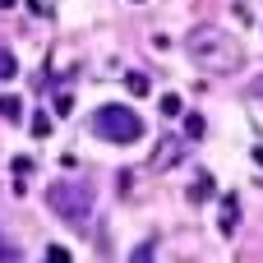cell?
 I'll list each match as a JSON object with an SVG mask.
<instances>
[{"instance_id": "7", "label": "cell", "mask_w": 263, "mask_h": 263, "mask_svg": "<svg viewBox=\"0 0 263 263\" xmlns=\"http://www.w3.org/2000/svg\"><path fill=\"white\" fill-rule=\"evenodd\" d=\"M14 74H18V60H14V51H9V46H0V83H9Z\"/></svg>"}, {"instance_id": "6", "label": "cell", "mask_w": 263, "mask_h": 263, "mask_svg": "<svg viewBox=\"0 0 263 263\" xmlns=\"http://www.w3.org/2000/svg\"><path fill=\"white\" fill-rule=\"evenodd\" d=\"M0 116H5V120H23V102L9 97V92H0Z\"/></svg>"}, {"instance_id": "3", "label": "cell", "mask_w": 263, "mask_h": 263, "mask_svg": "<svg viewBox=\"0 0 263 263\" xmlns=\"http://www.w3.org/2000/svg\"><path fill=\"white\" fill-rule=\"evenodd\" d=\"M46 203H51L65 222L83 227V222H88V213H92V190H83V185H74V180H60V185H51Z\"/></svg>"}, {"instance_id": "8", "label": "cell", "mask_w": 263, "mask_h": 263, "mask_svg": "<svg viewBox=\"0 0 263 263\" xmlns=\"http://www.w3.org/2000/svg\"><path fill=\"white\" fill-rule=\"evenodd\" d=\"M203 199H213V176H199L190 190V203H203Z\"/></svg>"}, {"instance_id": "17", "label": "cell", "mask_w": 263, "mask_h": 263, "mask_svg": "<svg viewBox=\"0 0 263 263\" xmlns=\"http://www.w3.org/2000/svg\"><path fill=\"white\" fill-rule=\"evenodd\" d=\"M254 162H259V166H263V148H254Z\"/></svg>"}, {"instance_id": "20", "label": "cell", "mask_w": 263, "mask_h": 263, "mask_svg": "<svg viewBox=\"0 0 263 263\" xmlns=\"http://www.w3.org/2000/svg\"><path fill=\"white\" fill-rule=\"evenodd\" d=\"M42 263H46V259H42Z\"/></svg>"}, {"instance_id": "12", "label": "cell", "mask_w": 263, "mask_h": 263, "mask_svg": "<svg viewBox=\"0 0 263 263\" xmlns=\"http://www.w3.org/2000/svg\"><path fill=\"white\" fill-rule=\"evenodd\" d=\"M32 134L46 139V134H51V116H32Z\"/></svg>"}, {"instance_id": "15", "label": "cell", "mask_w": 263, "mask_h": 263, "mask_svg": "<svg viewBox=\"0 0 263 263\" xmlns=\"http://www.w3.org/2000/svg\"><path fill=\"white\" fill-rule=\"evenodd\" d=\"M134 263H153V250H148V245H143V250H139V254H134Z\"/></svg>"}, {"instance_id": "14", "label": "cell", "mask_w": 263, "mask_h": 263, "mask_svg": "<svg viewBox=\"0 0 263 263\" xmlns=\"http://www.w3.org/2000/svg\"><path fill=\"white\" fill-rule=\"evenodd\" d=\"M250 97H254V102H263V79H254V83H250Z\"/></svg>"}, {"instance_id": "2", "label": "cell", "mask_w": 263, "mask_h": 263, "mask_svg": "<svg viewBox=\"0 0 263 263\" xmlns=\"http://www.w3.org/2000/svg\"><path fill=\"white\" fill-rule=\"evenodd\" d=\"M92 129L106 139V143H139L143 139V120H139V111L134 106H102L97 116H92Z\"/></svg>"}, {"instance_id": "13", "label": "cell", "mask_w": 263, "mask_h": 263, "mask_svg": "<svg viewBox=\"0 0 263 263\" xmlns=\"http://www.w3.org/2000/svg\"><path fill=\"white\" fill-rule=\"evenodd\" d=\"M46 263H69V250H60V245H51V250H46Z\"/></svg>"}, {"instance_id": "19", "label": "cell", "mask_w": 263, "mask_h": 263, "mask_svg": "<svg viewBox=\"0 0 263 263\" xmlns=\"http://www.w3.org/2000/svg\"><path fill=\"white\" fill-rule=\"evenodd\" d=\"M134 5H139V0H134Z\"/></svg>"}, {"instance_id": "4", "label": "cell", "mask_w": 263, "mask_h": 263, "mask_svg": "<svg viewBox=\"0 0 263 263\" xmlns=\"http://www.w3.org/2000/svg\"><path fill=\"white\" fill-rule=\"evenodd\" d=\"M236 222H240V199H236V194H227V199H222V222H217V227H222V236H231V231H236Z\"/></svg>"}, {"instance_id": "5", "label": "cell", "mask_w": 263, "mask_h": 263, "mask_svg": "<svg viewBox=\"0 0 263 263\" xmlns=\"http://www.w3.org/2000/svg\"><path fill=\"white\" fill-rule=\"evenodd\" d=\"M176 162H180V139H162V148H157L153 166L162 171V166H176Z\"/></svg>"}, {"instance_id": "10", "label": "cell", "mask_w": 263, "mask_h": 263, "mask_svg": "<svg viewBox=\"0 0 263 263\" xmlns=\"http://www.w3.org/2000/svg\"><path fill=\"white\" fill-rule=\"evenodd\" d=\"M203 116H185V139H203Z\"/></svg>"}, {"instance_id": "1", "label": "cell", "mask_w": 263, "mask_h": 263, "mask_svg": "<svg viewBox=\"0 0 263 263\" xmlns=\"http://www.w3.org/2000/svg\"><path fill=\"white\" fill-rule=\"evenodd\" d=\"M185 51H190V60L199 69H213V74H231V69L245 65L240 42L231 32H222V28H194L190 42H185Z\"/></svg>"}, {"instance_id": "16", "label": "cell", "mask_w": 263, "mask_h": 263, "mask_svg": "<svg viewBox=\"0 0 263 263\" xmlns=\"http://www.w3.org/2000/svg\"><path fill=\"white\" fill-rule=\"evenodd\" d=\"M9 254H14V250H9V245L0 240V263H9Z\"/></svg>"}, {"instance_id": "11", "label": "cell", "mask_w": 263, "mask_h": 263, "mask_svg": "<svg viewBox=\"0 0 263 263\" xmlns=\"http://www.w3.org/2000/svg\"><path fill=\"white\" fill-rule=\"evenodd\" d=\"M162 116H180V97H176V92L162 97Z\"/></svg>"}, {"instance_id": "18", "label": "cell", "mask_w": 263, "mask_h": 263, "mask_svg": "<svg viewBox=\"0 0 263 263\" xmlns=\"http://www.w3.org/2000/svg\"><path fill=\"white\" fill-rule=\"evenodd\" d=\"M0 9H14V0H0Z\"/></svg>"}, {"instance_id": "9", "label": "cell", "mask_w": 263, "mask_h": 263, "mask_svg": "<svg viewBox=\"0 0 263 263\" xmlns=\"http://www.w3.org/2000/svg\"><path fill=\"white\" fill-rule=\"evenodd\" d=\"M125 88L134 97H148V74H125Z\"/></svg>"}]
</instances>
